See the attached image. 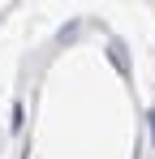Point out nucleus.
Returning a JSON list of instances; mask_svg holds the SVG:
<instances>
[{
  "mask_svg": "<svg viewBox=\"0 0 155 159\" xmlns=\"http://www.w3.org/2000/svg\"><path fill=\"white\" fill-rule=\"evenodd\" d=\"M151 142H155V107H151Z\"/></svg>",
  "mask_w": 155,
  "mask_h": 159,
  "instance_id": "f03ea898",
  "label": "nucleus"
},
{
  "mask_svg": "<svg viewBox=\"0 0 155 159\" xmlns=\"http://www.w3.org/2000/svg\"><path fill=\"white\" fill-rule=\"evenodd\" d=\"M22 120H26V112H22V99H17V103H13V120H9V125H13V133L22 129Z\"/></svg>",
  "mask_w": 155,
  "mask_h": 159,
  "instance_id": "f257e3e1",
  "label": "nucleus"
}]
</instances>
